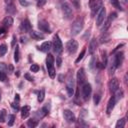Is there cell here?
Instances as JSON below:
<instances>
[{
  "instance_id": "1",
  "label": "cell",
  "mask_w": 128,
  "mask_h": 128,
  "mask_svg": "<svg viewBox=\"0 0 128 128\" xmlns=\"http://www.w3.org/2000/svg\"><path fill=\"white\" fill-rule=\"evenodd\" d=\"M83 28V19L81 17H78L74 20L73 24H72V27H71V34L73 36H76L78 35L81 30Z\"/></svg>"
},
{
  "instance_id": "2",
  "label": "cell",
  "mask_w": 128,
  "mask_h": 128,
  "mask_svg": "<svg viewBox=\"0 0 128 128\" xmlns=\"http://www.w3.org/2000/svg\"><path fill=\"white\" fill-rule=\"evenodd\" d=\"M46 66L48 70V74L51 78L55 77V69H54V57L52 54H48L46 59Z\"/></svg>"
},
{
  "instance_id": "3",
  "label": "cell",
  "mask_w": 128,
  "mask_h": 128,
  "mask_svg": "<svg viewBox=\"0 0 128 128\" xmlns=\"http://www.w3.org/2000/svg\"><path fill=\"white\" fill-rule=\"evenodd\" d=\"M91 92H92V88H91V85L89 83H84L82 85V96H83V99L84 101H87L89 100L90 96H91Z\"/></svg>"
},
{
  "instance_id": "4",
  "label": "cell",
  "mask_w": 128,
  "mask_h": 128,
  "mask_svg": "<svg viewBox=\"0 0 128 128\" xmlns=\"http://www.w3.org/2000/svg\"><path fill=\"white\" fill-rule=\"evenodd\" d=\"M53 48H54V51L57 53V54H60L62 51H63V45H62V42L59 38L58 35H55L54 36V41H53Z\"/></svg>"
},
{
  "instance_id": "5",
  "label": "cell",
  "mask_w": 128,
  "mask_h": 128,
  "mask_svg": "<svg viewBox=\"0 0 128 128\" xmlns=\"http://www.w3.org/2000/svg\"><path fill=\"white\" fill-rule=\"evenodd\" d=\"M62 11H63V16L65 19H70L72 17V7L70 6L69 3H64L62 5Z\"/></svg>"
},
{
  "instance_id": "6",
  "label": "cell",
  "mask_w": 128,
  "mask_h": 128,
  "mask_svg": "<svg viewBox=\"0 0 128 128\" xmlns=\"http://www.w3.org/2000/svg\"><path fill=\"white\" fill-rule=\"evenodd\" d=\"M105 16H106V9L102 6V7L99 9L98 15L96 16V25H97V26H100V25L104 22Z\"/></svg>"
},
{
  "instance_id": "7",
  "label": "cell",
  "mask_w": 128,
  "mask_h": 128,
  "mask_svg": "<svg viewBox=\"0 0 128 128\" xmlns=\"http://www.w3.org/2000/svg\"><path fill=\"white\" fill-rule=\"evenodd\" d=\"M66 49H67V51H68L69 54H74L77 51V49H78V43H77V41H75L73 39L70 40V41H68L67 42V45H66Z\"/></svg>"
},
{
  "instance_id": "8",
  "label": "cell",
  "mask_w": 128,
  "mask_h": 128,
  "mask_svg": "<svg viewBox=\"0 0 128 128\" xmlns=\"http://www.w3.org/2000/svg\"><path fill=\"white\" fill-rule=\"evenodd\" d=\"M108 87H109V90L111 93H115L119 89V82H118L117 78H112L108 83Z\"/></svg>"
},
{
  "instance_id": "9",
  "label": "cell",
  "mask_w": 128,
  "mask_h": 128,
  "mask_svg": "<svg viewBox=\"0 0 128 128\" xmlns=\"http://www.w3.org/2000/svg\"><path fill=\"white\" fill-rule=\"evenodd\" d=\"M63 116H64V119L68 122V123H72L75 121V115L74 113L69 110V109H65L63 110Z\"/></svg>"
},
{
  "instance_id": "10",
  "label": "cell",
  "mask_w": 128,
  "mask_h": 128,
  "mask_svg": "<svg viewBox=\"0 0 128 128\" xmlns=\"http://www.w3.org/2000/svg\"><path fill=\"white\" fill-rule=\"evenodd\" d=\"M89 4H90L91 10H92V14L97 12L102 7V1L101 0H90Z\"/></svg>"
},
{
  "instance_id": "11",
  "label": "cell",
  "mask_w": 128,
  "mask_h": 128,
  "mask_svg": "<svg viewBox=\"0 0 128 128\" xmlns=\"http://www.w3.org/2000/svg\"><path fill=\"white\" fill-rule=\"evenodd\" d=\"M38 28L40 29V31L45 32V33H51V29L49 27V24L47 21L45 20H40L38 23Z\"/></svg>"
},
{
  "instance_id": "12",
  "label": "cell",
  "mask_w": 128,
  "mask_h": 128,
  "mask_svg": "<svg viewBox=\"0 0 128 128\" xmlns=\"http://www.w3.org/2000/svg\"><path fill=\"white\" fill-rule=\"evenodd\" d=\"M77 81L79 83V85H83L86 82V74L83 68H80L77 71Z\"/></svg>"
},
{
  "instance_id": "13",
  "label": "cell",
  "mask_w": 128,
  "mask_h": 128,
  "mask_svg": "<svg viewBox=\"0 0 128 128\" xmlns=\"http://www.w3.org/2000/svg\"><path fill=\"white\" fill-rule=\"evenodd\" d=\"M74 87H75L74 79L70 77L68 79L67 84H66V90H67V93H68L69 96H73V94H74Z\"/></svg>"
},
{
  "instance_id": "14",
  "label": "cell",
  "mask_w": 128,
  "mask_h": 128,
  "mask_svg": "<svg viewBox=\"0 0 128 128\" xmlns=\"http://www.w3.org/2000/svg\"><path fill=\"white\" fill-rule=\"evenodd\" d=\"M116 16H117V14L115 13V12H113V13H110V15H109V17L107 18V20L104 22V25H103V27H102V32H105L109 27H110V24H111V21L113 20V19H115L116 18Z\"/></svg>"
},
{
  "instance_id": "15",
  "label": "cell",
  "mask_w": 128,
  "mask_h": 128,
  "mask_svg": "<svg viewBox=\"0 0 128 128\" xmlns=\"http://www.w3.org/2000/svg\"><path fill=\"white\" fill-rule=\"evenodd\" d=\"M116 99H115V97L114 96H112L110 99H109V101H108V104H107V109H106V112H107V114L109 115L111 112H112V110L114 109V106H115V104H116Z\"/></svg>"
},
{
  "instance_id": "16",
  "label": "cell",
  "mask_w": 128,
  "mask_h": 128,
  "mask_svg": "<svg viewBox=\"0 0 128 128\" xmlns=\"http://www.w3.org/2000/svg\"><path fill=\"white\" fill-rule=\"evenodd\" d=\"M20 30L23 31V32H27V31H30L31 30V24L29 22V20H24L21 25H20Z\"/></svg>"
},
{
  "instance_id": "17",
  "label": "cell",
  "mask_w": 128,
  "mask_h": 128,
  "mask_svg": "<svg viewBox=\"0 0 128 128\" xmlns=\"http://www.w3.org/2000/svg\"><path fill=\"white\" fill-rule=\"evenodd\" d=\"M113 57H114V59H115V61H116L117 67L121 66V64H122V62H123V59H124V54H123L122 52H118V53L115 54Z\"/></svg>"
},
{
  "instance_id": "18",
  "label": "cell",
  "mask_w": 128,
  "mask_h": 128,
  "mask_svg": "<svg viewBox=\"0 0 128 128\" xmlns=\"http://www.w3.org/2000/svg\"><path fill=\"white\" fill-rule=\"evenodd\" d=\"M116 68H117L116 61H115L114 57H112V58H111V60H110V62H109V68H108V69H109V74H110V75L114 74V72H115Z\"/></svg>"
},
{
  "instance_id": "19",
  "label": "cell",
  "mask_w": 128,
  "mask_h": 128,
  "mask_svg": "<svg viewBox=\"0 0 128 128\" xmlns=\"http://www.w3.org/2000/svg\"><path fill=\"white\" fill-rule=\"evenodd\" d=\"M51 46H52V43H51L50 41H46V42L42 43V45H41L38 49H39V50H41L42 52H48V51L50 50Z\"/></svg>"
},
{
  "instance_id": "20",
  "label": "cell",
  "mask_w": 128,
  "mask_h": 128,
  "mask_svg": "<svg viewBox=\"0 0 128 128\" xmlns=\"http://www.w3.org/2000/svg\"><path fill=\"white\" fill-rule=\"evenodd\" d=\"M29 113H30V106L25 105L24 107L21 108V117H22L23 119L27 118V117L29 116Z\"/></svg>"
},
{
  "instance_id": "21",
  "label": "cell",
  "mask_w": 128,
  "mask_h": 128,
  "mask_svg": "<svg viewBox=\"0 0 128 128\" xmlns=\"http://www.w3.org/2000/svg\"><path fill=\"white\" fill-rule=\"evenodd\" d=\"M30 36L35 39V40H40V39H44V35L41 34L40 32H36V31H33V30H30Z\"/></svg>"
},
{
  "instance_id": "22",
  "label": "cell",
  "mask_w": 128,
  "mask_h": 128,
  "mask_svg": "<svg viewBox=\"0 0 128 128\" xmlns=\"http://www.w3.org/2000/svg\"><path fill=\"white\" fill-rule=\"evenodd\" d=\"M96 48H97V40H96L95 38H93V39L91 40L90 44H89V53H90V54H93V53L95 52Z\"/></svg>"
},
{
  "instance_id": "23",
  "label": "cell",
  "mask_w": 128,
  "mask_h": 128,
  "mask_svg": "<svg viewBox=\"0 0 128 128\" xmlns=\"http://www.w3.org/2000/svg\"><path fill=\"white\" fill-rule=\"evenodd\" d=\"M12 24H13V19H12L11 16H7V17L4 18V20H3V26H4L5 28L11 27Z\"/></svg>"
},
{
  "instance_id": "24",
  "label": "cell",
  "mask_w": 128,
  "mask_h": 128,
  "mask_svg": "<svg viewBox=\"0 0 128 128\" xmlns=\"http://www.w3.org/2000/svg\"><path fill=\"white\" fill-rule=\"evenodd\" d=\"M6 10H7V12H8V13H11V14H14V13L16 12V8H15L14 4H13V3H11V2H10V3H8Z\"/></svg>"
},
{
  "instance_id": "25",
  "label": "cell",
  "mask_w": 128,
  "mask_h": 128,
  "mask_svg": "<svg viewBox=\"0 0 128 128\" xmlns=\"http://www.w3.org/2000/svg\"><path fill=\"white\" fill-rule=\"evenodd\" d=\"M6 116H7V112L5 109H2L0 110V122L1 123H4L5 120H6Z\"/></svg>"
},
{
  "instance_id": "26",
  "label": "cell",
  "mask_w": 128,
  "mask_h": 128,
  "mask_svg": "<svg viewBox=\"0 0 128 128\" xmlns=\"http://www.w3.org/2000/svg\"><path fill=\"white\" fill-rule=\"evenodd\" d=\"M109 40V35L106 33V31L105 32H103V34L100 36V43H104V42H106V41H108Z\"/></svg>"
},
{
  "instance_id": "27",
  "label": "cell",
  "mask_w": 128,
  "mask_h": 128,
  "mask_svg": "<svg viewBox=\"0 0 128 128\" xmlns=\"http://www.w3.org/2000/svg\"><path fill=\"white\" fill-rule=\"evenodd\" d=\"M44 97H45V90H44V89H41V90L38 92V97H37V99H38L39 102H42V101L44 100Z\"/></svg>"
},
{
  "instance_id": "28",
  "label": "cell",
  "mask_w": 128,
  "mask_h": 128,
  "mask_svg": "<svg viewBox=\"0 0 128 128\" xmlns=\"http://www.w3.org/2000/svg\"><path fill=\"white\" fill-rule=\"evenodd\" d=\"M95 66H96V59H95L94 56H92L91 59H90V62H89V69L90 70H93Z\"/></svg>"
},
{
  "instance_id": "29",
  "label": "cell",
  "mask_w": 128,
  "mask_h": 128,
  "mask_svg": "<svg viewBox=\"0 0 128 128\" xmlns=\"http://www.w3.org/2000/svg\"><path fill=\"white\" fill-rule=\"evenodd\" d=\"M102 68H105L107 66V56H106V52L104 51V53L102 54V62H101Z\"/></svg>"
},
{
  "instance_id": "30",
  "label": "cell",
  "mask_w": 128,
  "mask_h": 128,
  "mask_svg": "<svg viewBox=\"0 0 128 128\" xmlns=\"http://www.w3.org/2000/svg\"><path fill=\"white\" fill-rule=\"evenodd\" d=\"M125 122H126V120L124 118L119 119L117 121V123H116V128H122V127H124L125 126Z\"/></svg>"
},
{
  "instance_id": "31",
  "label": "cell",
  "mask_w": 128,
  "mask_h": 128,
  "mask_svg": "<svg viewBox=\"0 0 128 128\" xmlns=\"http://www.w3.org/2000/svg\"><path fill=\"white\" fill-rule=\"evenodd\" d=\"M14 121H15V115L13 114H10L8 115V126H12L14 124Z\"/></svg>"
},
{
  "instance_id": "32",
  "label": "cell",
  "mask_w": 128,
  "mask_h": 128,
  "mask_svg": "<svg viewBox=\"0 0 128 128\" xmlns=\"http://www.w3.org/2000/svg\"><path fill=\"white\" fill-rule=\"evenodd\" d=\"M37 124H38V122H37V120H35V119H30V120H28V122H27V125H28L29 127H36Z\"/></svg>"
},
{
  "instance_id": "33",
  "label": "cell",
  "mask_w": 128,
  "mask_h": 128,
  "mask_svg": "<svg viewBox=\"0 0 128 128\" xmlns=\"http://www.w3.org/2000/svg\"><path fill=\"white\" fill-rule=\"evenodd\" d=\"M85 51H86V50H85V48H84V49L81 51V53L79 54V56L77 57V59L75 60V63H79V62L83 59V57H84V55H85Z\"/></svg>"
},
{
  "instance_id": "34",
  "label": "cell",
  "mask_w": 128,
  "mask_h": 128,
  "mask_svg": "<svg viewBox=\"0 0 128 128\" xmlns=\"http://www.w3.org/2000/svg\"><path fill=\"white\" fill-rule=\"evenodd\" d=\"M7 52V46L5 44H2L0 45V56H3L5 55V53Z\"/></svg>"
},
{
  "instance_id": "35",
  "label": "cell",
  "mask_w": 128,
  "mask_h": 128,
  "mask_svg": "<svg viewBox=\"0 0 128 128\" xmlns=\"http://www.w3.org/2000/svg\"><path fill=\"white\" fill-rule=\"evenodd\" d=\"M111 4H112L115 8H117V9H119V10H122V7L120 6L119 0H111Z\"/></svg>"
},
{
  "instance_id": "36",
  "label": "cell",
  "mask_w": 128,
  "mask_h": 128,
  "mask_svg": "<svg viewBox=\"0 0 128 128\" xmlns=\"http://www.w3.org/2000/svg\"><path fill=\"white\" fill-rule=\"evenodd\" d=\"M14 61L15 62L19 61V46H16V49L14 52Z\"/></svg>"
},
{
  "instance_id": "37",
  "label": "cell",
  "mask_w": 128,
  "mask_h": 128,
  "mask_svg": "<svg viewBox=\"0 0 128 128\" xmlns=\"http://www.w3.org/2000/svg\"><path fill=\"white\" fill-rule=\"evenodd\" d=\"M6 80H7V75H6V73H5V72L0 71V81L5 82Z\"/></svg>"
},
{
  "instance_id": "38",
  "label": "cell",
  "mask_w": 128,
  "mask_h": 128,
  "mask_svg": "<svg viewBox=\"0 0 128 128\" xmlns=\"http://www.w3.org/2000/svg\"><path fill=\"white\" fill-rule=\"evenodd\" d=\"M30 70H31L32 72H38V70H39V66H38L37 64H32V65L30 66Z\"/></svg>"
},
{
  "instance_id": "39",
  "label": "cell",
  "mask_w": 128,
  "mask_h": 128,
  "mask_svg": "<svg viewBox=\"0 0 128 128\" xmlns=\"http://www.w3.org/2000/svg\"><path fill=\"white\" fill-rule=\"evenodd\" d=\"M93 99H94V103H95V105H98L99 102H100V95H99V94H95L94 97H93Z\"/></svg>"
},
{
  "instance_id": "40",
  "label": "cell",
  "mask_w": 128,
  "mask_h": 128,
  "mask_svg": "<svg viewBox=\"0 0 128 128\" xmlns=\"http://www.w3.org/2000/svg\"><path fill=\"white\" fill-rule=\"evenodd\" d=\"M47 0H37V7H43L45 4H46Z\"/></svg>"
},
{
  "instance_id": "41",
  "label": "cell",
  "mask_w": 128,
  "mask_h": 128,
  "mask_svg": "<svg viewBox=\"0 0 128 128\" xmlns=\"http://www.w3.org/2000/svg\"><path fill=\"white\" fill-rule=\"evenodd\" d=\"M6 70H7V66H6V64H4V63H0V71L5 72Z\"/></svg>"
},
{
  "instance_id": "42",
  "label": "cell",
  "mask_w": 128,
  "mask_h": 128,
  "mask_svg": "<svg viewBox=\"0 0 128 128\" xmlns=\"http://www.w3.org/2000/svg\"><path fill=\"white\" fill-rule=\"evenodd\" d=\"M24 77H25V78H26L28 81H33V80H34V79H33V77H32V76H31L29 73H26V74L24 75Z\"/></svg>"
},
{
  "instance_id": "43",
  "label": "cell",
  "mask_w": 128,
  "mask_h": 128,
  "mask_svg": "<svg viewBox=\"0 0 128 128\" xmlns=\"http://www.w3.org/2000/svg\"><path fill=\"white\" fill-rule=\"evenodd\" d=\"M11 106L17 111V110H19V104H18V102H16V103H12L11 104Z\"/></svg>"
},
{
  "instance_id": "44",
  "label": "cell",
  "mask_w": 128,
  "mask_h": 128,
  "mask_svg": "<svg viewBox=\"0 0 128 128\" xmlns=\"http://www.w3.org/2000/svg\"><path fill=\"white\" fill-rule=\"evenodd\" d=\"M19 3L22 5V6H28L29 3L26 1V0H19Z\"/></svg>"
},
{
  "instance_id": "45",
  "label": "cell",
  "mask_w": 128,
  "mask_h": 128,
  "mask_svg": "<svg viewBox=\"0 0 128 128\" xmlns=\"http://www.w3.org/2000/svg\"><path fill=\"white\" fill-rule=\"evenodd\" d=\"M6 33V28L3 27V28H0V35H3Z\"/></svg>"
},
{
  "instance_id": "46",
  "label": "cell",
  "mask_w": 128,
  "mask_h": 128,
  "mask_svg": "<svg viewBox=\"0 0 128 128\" xmlns=\"http://www.w3.org/2000/svg\"><path fill=\"white\" fill-rule=\"evenodd\" d=\"M15 43H16V36L14 35V36L12 37V43H11V45H12V46H15Z\"/></svg>"
},
{
  "instance_id": "47",
  "label": "cell",
  "mask_w": 128,
  "mask_h": 128,
  "mask_svg": "<svg viewBox=\"0 0 128 128\" xmlns=\"http://www.w3.org/2000/svg\"><path fill=\"white\" fill-rule=\"evenodd\" d=\"M57 66H58V67L61 66V58H60V57L57 58Z\"/></svg>"
},
{
  "instance_id": "48",
  "label": "cell",
  "mask_w": 128,
  "mask_h": 128,
  "mask_svg": "<svg viewBox=\"0 0 128 128\" xmlns=\"http://www.w3.org/2000/svg\"><path fill=\"white\" fill-rule=\"evenodd\" d=\"M15 101L19 102V95H18V94H16V95H15Z\"/></svg>"
},
{
  "instance_id": "49",
  "label": "cell",
  "mask_w": 128,
  "mask_h": 128,
  "mask_svg": "<svg viewBox=\"0 0 128 128\" xmlns=\"http://www.w3.org/2000/svg\"><path fill=\"white\" fill-rule=\"evenodd\" d=\"M121 1H122L123 3H126V2H127V0H121Z\"/></svg>"
},
{
  "instance_id": "50",
  "label": "cell",
  "mask_w": 128,
  "mask_h": 128,
  "mask_svg": "<svg viewBox=\"0 0 128 128\" xmlns=\"http://www.w3.org/2000/svg\"><path fill=\"white\" fill-rule=\"evenodd\" d=\"M0 99H1V92H0Z\"/></svg>"
},
{
  "instance_id": "51",
  "label": "cell",
  "mask_w": 128,
  "mask_h": 128,
  "mask_svg": "<svg viewBox=\"0 0 128 128\" xmlns=\"http://www.w3.org/2000/svg\"><path fill=\"white\" fill-rule=\"evenodd\" d=\"M59 1H61V2H62V1H64V0H59Z\"/></svg>"
}]
</instances>
